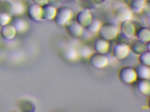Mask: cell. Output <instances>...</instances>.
Listing matches in <instances>:
<instances>
[{
    "label": "cell",
    "instance_id": "cell-17",
    "mask_svg": "<svg viewBox=\"0 0 150 112\" xmlns=\"http://www.w3.org/2000/svg\"><path fill=\"white\" fill-rule=\"evenodd\" d=\"M92 20L91 15L86 11L80 12L77 17V22L81 26L84 27L88 25Z\"/></svg>",
    "mask_w": 150,
    "mask_h": 112
},
{
    "label": "cell",
    "instance_id": "cell-4",
    "mask_svg": "<svg viewBox=\"0 0 150 112\" xmlns=\"http://www.w3.org/2000/svg\"><path fill=\"white\" fill-rule=\"evenodd\" d=\"M129 46L126 43H118L113 49V55L117 59H123L129 55Z\"/></svg>",
    "mask_w": 150,
    "mask_h": 112
},
{
    "label": "cell",
    "instance_id": "cell-23",
    "mask_svg": "<svg viewBox=\"0 0 150 112\" xmlns=\"http://www.w3.org/2000/svg\"><path fill=\"white\" fill-rule=\"evenodd\" d=\"M86 29L91 32H96L100 29V24L96 20H92L89 24L86 26Z\"/></svg>",
    "mask_w": 150,
    "mask_h": 112
},
{
    "label": "cell",
    "instance_id": "cell-1",
    "mask_svg": "<svg viewBox=\"0 0 150 112\" xmlns=\"http://www.w3.org/2000/svg\"><path fill=\"white\" fill-rule=\"evenodd\" d=\"M99 34L100 37L107 40H111L116 37L118 34V30L113 24H105L100 27Z\"/></svg>",
    "mask_w": 150,
    "mask_h": 112
},
{
    "label": "cell",
    "instance_id": "cell-15",
    "mask_svg": "<svg viewBox=\"0 0 150 112\" xmlns=\"http://www.w3.org/2000/svg\"><path fill=\"white\" fill-rule=\"evenodd\" d=\"M121 30L126 36L131 37L135 35L136 32L135 26L132 22L129 20L124 21L121 25Z\"/></svg>",
    "mask_w": 150,
    "mask_h": 112
},
{
    "label": "cell",
    "instance_id": "cell-12",
    "mask_svg": "<svg viewBox=\"0 0 150 112\" xmlns=\"http://www.w3.org/2000/svg\"><path fill=\"white\" fill-rule=\"evenodd\" d=\"M41 8L42 19L51 20L54 18L57 11V10L55 7L47 4L41 6Z\"/></svg>",
    "mask_w": 150,
    "mask_h": 112
},
{
    "label": "cell",
    "instance_id": "cell-7",
    "mask_svg": "<svg viewBox=\"0 0 150 112\" xmlns=\"http://www.w3.org/2000/svg\"><path fill=\"white\" fill-rule=\"evenodd\" d=\"M28 16L32 21L35 22L40 21L42 19L41 6L34 3L30 4L27 10Z\"/></svg>",
    "mask_w": 150,
    "mask_h": 112
},
{
    "label": "cell",
    "instance_id": "cell-6",
    "mask_svg": "<svg viewBox=\"0 0 150 112\" xmlns=\"http://www.w3.org/2000/svg\"><path fill=\"white\" fill-rule=\"evenodd\" d=\"M66 27L68 33L72 36L78 37L82 32V26L78 22L69 20L65 23Z\"/></svg>",
    "mask_w": 150,
    "mask_h": 112
},
{
    "label": "cell",
    "instance_id": "cell-20",
    "mask_svg": "<svg viewBox=\"0 0 150 112\" xmlns=\"http://www.w3.org/2000/svg\"><path fill=\"white\" fill-rule=\"evenodd\" d=\"M139 60L140 64L150 66V51L146 50L139 54Z\"/></svg>",
    "mask_w": 150,
    "mask_h": 112
},
{
    "label": "cell",
    "instance_id": "cell-8",
    "mask_svg": "<svg viewBox=\"0 0 150 112\" xmlns=\"http://www.w3.org/2000/svg\"><path fill=\"white\" fill-rule=\"evenodd\" d=\"M137 87L139 93L144 96L150 94V82L149 79L137 78Z\"/></svg>",
    "mask_w": 150,
    "mask_h": 112
},
{
    "label": "cell",
    "instance_id": "cell-24",
    "mask_svg": "<svg viewBox=\"0 0 150 112\" xmlns=\"http://www.w3.org/2000/svg\"><path fill=\"white\" fill-rule=\"evenodd\" d=\"M11 17L8 14L0 11V26L2 27L10 22Z\"/></svg>",
    "mask_w": 150,
    "mask_h": 112
},
{
    "label": "cell",
    "instance_id": "cell-14",
    "mask_svg": "<svg viewBox=\"0 0 150 112\" xmlns=\"http://www.w3.org/2000/svg\"><path fill=\"white\" fill-rule=\"evenodd\" d=\"M129 48L134 53L139 55L144 52L147 50L146 43L139 39L134 40L130 45Z\"/></svg>",
    "mask_w": 150,
    "mask_h": 112
},
{
    "label": "cell",
    "instance_id": "cell-19",
    "mask_svg": "<svg viewBox=\"0 0 150 112\" xmlns=\"http://www.w3.org/2000/svg\"><path fill=\"white\" fill-rule=\"evenodd\" d=\"M115 18L118 21L124 22L130 18L131 13L126 10H120L116 13Z\"/></svg>",
    "mask_w": 150,
    "mask_h": 112
},
{
    "label": "cell",
    "instance_id": "cell-2",
    "mask_svg": "<svg viewBox=\"0 0 150 112\" xmlns=\"http://www.w3.org/2000/svg\"><path fill=\"white\" fill-rule=\"evenodd\" d=\"M119 78L122 82L126 84H132L137 78L135 70L128 66L122 67L120 70Z\"/></svg>",
    "mask_w": 150,
    "mask_h": 112
},
{
    "label": "cell",
    "instance_id": "cell-10",
    "mask_svg": "<svg viewBox=\"0 0 150 112\" xmlns=\"http://www.w3.org/2000/svg\"><path fill=\"white\" fill-rule=\"evenodd\" d=\"M9 23L14 26L16 32L22 33L26 31L28 29V24L26 20L18 16H15L13 18H11Z\"/></svg>",
    "mask_w": 150,
    "mask_h": 112
},
{
    "label": "cell",
    "instance_id": "cell-25",
    "mask_svg": "<svg viewBox=\"0 0 150 112\" xmlns=\"http://www.w3.org/2000/svg\"><path fill=\"white\" fill-rule=\"evenodd\" d=\"M92 51L91 49L88 46H83L81 47L80 51V55L84 57H89L92 54Z\"/></svg>",
    "mask_w": 150,
    "mask_h": 112
},
{
    "label": "cell",
    "instance_id": "cell-5",
    "mask_svg": "<svg viewBox=\"0 0 150 112\" xmlns=\"http://www.w3.org/2000/svg\"><path fill=\"white\" fill-rule=\"evenodd\" d=\"M71 17V12L67 9L59 8L57 10L53 19L55 22L58 25H63L70 20Z\"/></svg>",
    "mask_w": 150,
    "mask_h": 112
},
{
    "label": "cell",
    "instance_id": "cell-16",
    "mask_svg": "<svg viewBox=\"0 0 150 112\" xmlns=\"http://www.w3.org/2000/svg\"><path fill=\"white\" fill-rule=\"evenodd\" d=\"M0 11L8 14L11 17L14 16L13 4L10 0L0 1Z\"/></svg>",
    "mask_w": 150,
    "mask_h": 112
},
{
    "label": "cell",
    "instance_id": "cell-21",
    "mask_svg": "<svg viewBox=\"0 0 150 112\" xmlns=\"http://www.w3.org/2000/svg\"><path fill=\"white\" fill-rule=\"evenodd\" d=\"M14 6L13 16H19L22 15L25 11V7L22 3L19 1L13 2Z\"/></svg>",
    "mask_w": 150,
    "mask_h": 112
},
{
    "label": "cell",
    "instance_id": "cell-13",
    "mask_svg": "<svg viewBox=\"0 0 150 112\" xmlns=\"http://www.w3.org/2000/svg\"><path fill=\"white\" fill-rule=\"evenodd\" d=\"M134 70L137 78H150V69L149 66L140 63L136 66Z\"/></svg>",
    "mask_w": 150,
    "mask_h": 112
},
{
    "label": "cell",
    "instance_id": "cell-18",
    "mask_svg": "<svg viewBox=\"0 0 150 112\" xmlns=\"http://www.w3.org/2000/svg\"><path fill=\"white\" fill-rule=\"evenodd\" d=\"M137 36L139 40L146 43L150 40V32L146 28H141L137 33Z\"/></svg>",
    "mask_w": 150,
    "mask_h": 112
},
{
    "label": "cell",
    "instance_id": "cell-9",
    "mask_svg": "<svg viewBox=\"0 0 150 112\" xmlns=\"http://www.w3.org/2000/svg\"><path fill=\"white\" fill-rule=\"evenodd\" d=\"M110 44L108 40L100 37L97 38L94 43V48L96 52L105 54L108 51Z\"/></svg>",
    "mask_w": 150,
    "mask_h": 112
},
{
    "label": "cell",
    "instance_id": "cell-26",
    "mask_svg": "<svg viewBox=\"0 0 150 112\" xmlns=\"http://www.w3.org/2000/svg\"><path fill=\"white\" fill-rule=\"evenodd\" d=\"M32 1H33V3L40 6H42L45 4H47L48 3V0H32Z\"/></svg>",
    "mask_w": 150,
    "mask_h": 112
},
{
    "label": "cell",
    "instance_id": "cell-3",
    "mask_svg": "<svg viewBox=\"0 0 150 112\" xmlns=\"http://www.w3.org/2000/svg\"><path fill=\"white\" fill-rule=\"evenodd\" d=\"M89 63L94 68L99 69L107 66L108 64V60L104 54L96 52L90 55Z\"/></svg>",
    "mask_w": 150,
    "mask_h": 112
},
{
    "label": "cell",
    "instance_id": "cell-22",
    "mask_svg": "<svg viewBox=\"0 0 150 112\" xmlns=\"http://www.w3.org/2000/svg\"><path fill=\"white\" fill-rule=\"evenodd\" d=\"M65 56L68 60H73L77 59L78 53L73 47H67L64 52Z\"/></svg>",
    "mask_w": 150,
    "mask_h": 112
},
{
    "label": "cell",
    "instance_id": "cell-27",
    "mask_svg": "<svg viewBox=\"0 0 150 112\" xmlns=\"http://www.w3.org/2000/svg\"><path fill=\"white\" fill-rule=\"evenodd\" d=\"M146 47L147 50L150 51V41L146 43Z\"/></svg>",
    "mask_w": 150,
    "mask_h": 112
},
{
    "label": "cell",
    "instance_id": "cell-11",
    "mask_svg": "<svg viewBox=\"0 0 150 112\" xmlns=\"http://www.w3.org/2000/svg\"><path fill=\"white\" fill-rule=\"evenodd\" d=\"M16 33V30L9 23L2 26L1 30V36L3 38L7 40H11L14 38Z\"/></svg>",
    "mask_w": 150,
    "mask_h": 112
}]
</instances>
